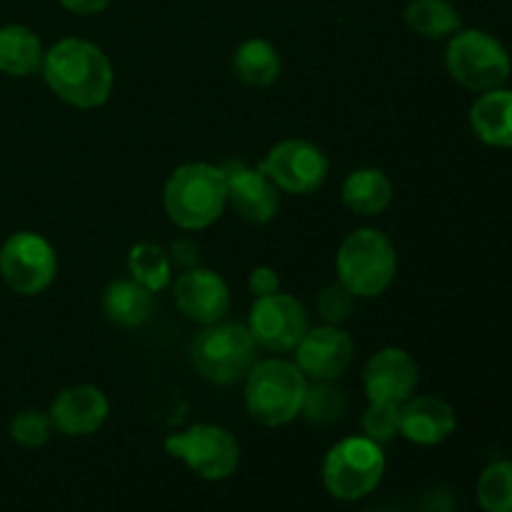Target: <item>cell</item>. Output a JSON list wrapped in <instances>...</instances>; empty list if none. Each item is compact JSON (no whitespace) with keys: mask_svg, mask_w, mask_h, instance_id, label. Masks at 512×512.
Listing matches in <instances>:
<instances>
[{"mask_svg":"<svg viewBox=\"0 0 512 512\" xmlns=\"http://www.w3.org/2000/svg\"><path fill=\"white\" fill-rule=\"evenodd\" d=\"M478 505L483 512H512V460H495L478 478Z\"/></svg>","mask_w":512,"mask_h":512,"instance_id":"obj_26","label":"cell"},{"mask_svg":"<svg viewBox=\"0 0 512 512\" xmlns=\"http://www.w3.org/2000/svg\"><path fill=\"white\" fill-rule=\"evenodd\" d=\"M335 273L355 298H378L398 273V250L378 228H358L340 243Z\"/></svg>","mask_w":512,"mask_h":512,"instance_id":"obj_4","label":"cell"},{"mask_svg":"<svg viewBox=\"0 0 512 512\" xmlns=\"http://www.w3.org/2000/svg\"><path fill=\"white\" fill-rule=\"evenodd\" d=\"M405 25L420 38L443 40L463 28V18L450 0H410Z\"/></svg>","mask_w":512,"mask_h":512,"instance_id":"obj_23","label":"cell"},{"mask_svg":"<svg viewBox=\"0 0 512 512\" xmlns=\"http://www.w3.org/2000/svg\"><path fill=\"white\" fill-rule=\"evenodd\" d=\"M455 428H458V415L448 400L435 395H413L400 405V435L408 443L433 448L445 443Z\"/></svg>","mask_w":512,"mask_h":512,"instance_id":"obj_17","label":"cell"},{"mask_svg":"<svg viewBox=\"0 0 512 512\" xmlns=\"http://www.w3.org/2000/svg\"><path fill=\"white\" fill-rule=\"evenodd\" d=\"M165 453L203 480H228L240 465V443L230 430L195 423L165 438Z\"/></svg>","mask_w":512,"mask_h":512,"instance_id":"obj_8","label":"cell"},{"mask_svg":"<svg viewBox=\"0 0 512 512\" xmlns=\"http://www.w3.org/2000/svg\"><path fill=\"white\" fill-rule=\"evenodd\" d=\"M53 420L48 413L38 408L20 410L13 420H10V438L20 445V448H43L53 435Z\"/></svg>","mask_w":512,"mask_h":512,"instance_id":"obj_27","label":"cell"},{"mask_svg":"<svg viewBox=\"0 0 512 512\" xmlns=\"http://www.w3.org/2000/svg\"><path fill=\"white\" fill-rule=\"evenodd\" d=\"M363 435L378 445H388L400 435V405L368 403L363 413Z\"/></svg>","mask_w":512,"mask_h":512,"instance_id":"obj_28","label":"cell"},{"mask_svg":"<svg viewBox=\"0 0 512 512\" xmlns=\"http://www.w3.org/2000/svg\"><path fill=\"white\" fill-rule=\"evenodd\" d=\"M470 125L480 143L490 148H512V90L503 85L480 93L470 108Z\"/></svg>","mask_w":512,"mask_h":512,"instance_id":"obj_18","label":"cell"},{"mask_svg":"<svg viewBox=\"0 0 512 512\" xmlns=\"http://www.w3.org/2000/svg\"><path fill=\"white\" fill-rule=\"evenodd\" d=\"M190 360L200 378L213 385L245 383L253 365L258 363V343L250 335L248 325L220 320L205 325L190 345Z\"/></svg>","mask_w":512,"mask_h":512,"instance_id":"obj_5","label":"cell"},{"mask_svg":"<svg viewBox=\"0 0 512 512\" xmlns=\"http://www.w3.org/2000/svg\"><path fill=\"white\" fill-rule=\"evenodd\" d=\"M228 178V208L245 223L265 225L278 215L280 188L263 173V168H250L245 163H225Z\"/></svg>","mask_w":512,"mask_h":512,"instance_id":"obj_15","label":"cell"},{"mask_svg":"<svg viewBox=\"0 0 512 512\" xmlns=\"http://www.w3.org/2000/svg\"><path fill=\"white\" fill-rule=\"evenodd\" d=\"M348 410V398H345V390H340L335 385V380L328 383H308L303 400V415L310 425H333Z\"/></svg>","mask_w":512,"mask_h":512,"instance_id":"obj_25","label":"cell"},{"mask_svg":"<svg viewBox=\"0 0 512 512\" xmlns=\"http://www.w3.org/2000/svg\"><path fill=\"white\" fill-rule=\"evenodd\" d=\"M128 275L135 283L148 288L150 293L170 288L173 285V263H170L168 250L148 243V240L133 245L128 253Z\"/></svg>","mask_w":512,"mask_h":512,"instance_id":"obj_24","label":"cell"},{"mask_svg":"<svg viewBox=\"0 0 512 512\" xmlns=\"http://www.w3.org/2000/svg\"><path fill=\"white\" fill-rule=\"evenodd\" d=\"M365 512H388V510H375V508H373V510H365Z\"/></svg>","mask_w":512,"mask_h":512,"instance_id":"obj_33","label":"cell"},{"mask_svg":"<svg viewBox=\"0 0 512 512\" xmlns=\"http://www.w3.org/2000/svg\"><path fill=\"white\" fill-rule=\"evenodd\" d=\"M0 278L15 295H40L58 278V253L45 235L18 230L0 248Z\"/></svg>","mask_w":512,"mask_h":512,"instance_id":"obj_9","label":"cell"},{"mask_svg":"<svg viewBox=\"0 0 512 512\" xmlns=\"http://www.w3.org/2000/svg\"><path fill=\"white\" fill-rule=\"evenodd\" d=\"M420 368L413 355L403 348L378 350L370 355L363 368V388L368 403H393L403 405L418 390Z\"/></svg>","mask_w":512,"mask_h":512,"instance_id":"obj_13","label":"cell"},{"mask_svg":"<svg viewBox=\"0 0 512 512\" xmlns=\"http://www.w3.org/2000/svg\"><path fill=\"white\" fill-rule=\"evenodd\" d=\"M43 58V43L28 25L13 23L0 28V73L10 78H28L43 68Z\"/></svg>","mask_w":512,"mask_h":512,"instance_id":"obj_21","label":"cell"},{"mask_svg":"<svg viewBox=\"0 0 512 512\" xmlns=\"http://www.w3.org/2000/svg\"><path fill=\"white\" fill-rule=\"evenodd\" d=\"M280 70H283V58L270 40L248 38L235 48L233 73L243 85L268 88L280 78Z\"/></svg>","mask_w":512,"mask_h":512,"instance_id":"obj_22","label":"cell"},{"mask_svg":"<svg viewBox=\"0 0 512 512\" xmlns=\"http://www.w3.org/2000/svg\"><path fill=\"white\" fill-rule=\"evenodd\" d=\"M293 353L308 383H328L348 373L355 360V343L348 330L323 323L310 328Z\"/></svg>","mask_w":512,"mask_h":512,"instance_id":"obj_12","label":"cell"},{"mask_svg":"<svg viewBox=\"0 0 512 512\" xmlns=\"http://www.w3.org/2000/svg\"><path fill=\"white\" fill-rule=\"evenodd\" d=\"M385 475L383 445L365 435L338 440L323 460V485L335 500L355 503L373 493Z\"/></svg>","mask_w":512,"mask_h":512,"instance_id":"obj_7","label":"cell"},{"mask_svg":"<svg viewBox=\"0 0 512 512\" xmlns=\"http://www.w3.org/2000/svg\"><path fill=\"white\" fill-rule=\"evenodd\" d=\"M248 290L253 298H265V295L280 293L278 270L270 268V265H258V268H253L248 275Z\"/></svg>","mask_w":512,"mask_h":512,"instance_id":"obj_30","label":"cell"},{"mask_svg":"<svg viewBox=\"0 0 512 512\" xmlns=\"http://www.w3.org/2000/svg\"><path fill=\"white\" fill-rule=\"evenodd\" d=\"M445 65L450 78L473 93L503 88L512 73L508 48L495 35L478 28H460L458 33L450 35Z\"/></svg>","mask_w":512,"mask_h":512,"instance_id":"obj_6","label":"cell"},{"mask_svg":"<svg viewBox=\"0 0 512 512\" xmlns=\"http://www.w3.org/2000/svg\"><path fill=\"white\" fill-rule=\"evenodd\" d=\"M245 325L258 348L270 353H293L310 330V318L298 298L288 293H273L253 300Z\"/></svg>","mask_w":512,"mask_h":512,"instance_id":"obj_11","label":"cell"},{"mask_svg":"<svg viewBox=\"0 0 512 512\" xmlns=\"http://www.w3.org/2000/svg\"><path fill=\"white\" fill-rule=\"evenodd\" d=\"M40 73L63 103L80 110L105 105L115 88L113 63L100 45L85 38H63L50 45Z\"/></svg>","mask_w":512,"mask_h":512,"instance_id":"obj_1","label":"cell"},{"mask_svg":"<svg viewBox=\"0 0 512 512\" xmlns=\"http://www.w3.org/2000/svg\"><path fill=\"white\" fill-rule=\"evenodd\" d=\"M163 208L180 230H205L228 208V178L223 165L185 163L170 173L163 188Z\"/></svg>","mask_w":512,"mask_h":512,"instance_id":"obj_2","label":"cell"},{"mask_svg":"<svg viewBox=\"0 0 512 512\" xmlns=\"http://www.w3.org/2000/svg\"><path fill=\"white\" fill-rule=\"evenodd\" d=\"M168 255H170V263H173V268L190 270V268H195V265H198L200 248H198V243H195V240L180 238V240H175V243H170Z\"/></svg>","mask_w":512,"mask_h":512,"instance_id":"obj_31","label":"cell"},{"mask_svg":"<svg viewBox=\"0 0 512 512\" xmlns=\"http://www.w3.org/2000/svg\"><path fill=\"white\" fill-rule=\"evenodd\" d=\"M355 295L343 283H333L320 290L318 295V315L328 325H343L353 315Z\"/></svg>","mask_w":512,"mask_h":512,"instance_id":"obj_29","label":"cell"},{"mask_svg":"<svg viewBox=\"0 0 512 512\" xmlns=\"http://www.w3.org/2000/svg\"><path fill=\"white\" fill-rule=\"evenodd\" d=\"M155 310V293L133 278L113 280L103 293V313L120 328H140Z\"/></svg>","mask_w":512,"mask_h":512,"instance_id":"obj_20","label":"cell"},{"mask_svg":"<svg viewBox=\"0 0 512 512\" xmlns=\"http://www.w3.org/2000/svg\"><path fill=\"white\" fill-rule=\"evenodd\" d=\"M175 308L198 325H213L230 313V288L215 270L195 268L183 270L173 283Z\"/></svg>","mask_w":512,"mask_h":512,"instance_id":"obj_14","label":"cell"},{"mask_svg":"<svg viewBox=\"0 0 512 512\" xmlns=\"http://www.w3.org/2000/svg\"><path fill=\"white\" fill-rule=\"evenodd\" d=\"M113 3L115 0H60V5L75 15H98L108 10Z\"/></svg>","mask_w":512,"mask_h":512,"instance_id":"obj_32","label":"cell"},{"mask_svg":"<svg viewBox=\"0 0 512 512\" xmlns=\"http://www.w3.org/2000/svg\"><path fill=\"white\" fill-rule=\"evenodd\" d=\"M53 428L68 438L98 433L110 415V400L95 385H70L55 395L48 410Z\"/></svg>","mask_w":512,"mask_h":512,"instance_id":"obj_16","label":"cell"},{"mask_svg":"<svg viewBox=\"0 0 512 512\" xmlns=\"http://www.w3.org/2000/svg\"><path fill=\"white\" fill-rule=\"evenodd\" d=\"M245 408L255 423L265 428H283L303 410L308 378L295 360H258L245 378Z\"/></svg>","mask_w":512,"mask_h":512,"instance_id":"obj_3","label":"cell"},{"mask_svg":"<svg viewBox=\"0 0 512 512\" xmlns=\"http://www.w3.org/2000/svg\"><path fill=\"white\" fill-rule=\"evenodd\" d=\"M393 180L380 168H358L348 173L340 188V198L350 213L360 218H375L393 203Z\"/></svg>","mask_w":512,"mask_h":512,"instance_id":"obj_19","label":"cell"},{"mask_svg":"<svg viewBox=\"0 0 512 512\" xmlns=\"http://www.w3.org/2000/svg\"><path fill=\"white\" fill-rule=\"evenodd\" d=\"M260 168L278 185L280 193L310 195L328 180L330 160L320 145L303 138H288L268 150Z\"/></svg>","mask_w":512,"mask_h":512,"instance_id":"obj_10","label":"cell"}]
</instances>
